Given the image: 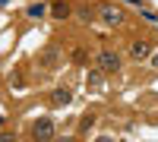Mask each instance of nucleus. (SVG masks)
<instances>
[{
  "instance_id": "1",
  "label": "nucleus",
  "mask_w": 158,
  "mask_h": 142,
  "mask_svg": "<svg viewBox=\"0 0 158 142\" xmlns=\"http://www.w3.org/2000/svg\"><path fill=\"white\" fill-rule=\"evenodd\" d=\"M95 60H98V70L101 73H117V70H120V54H117L114 47H101Z\"/></svg>"
},
{
  "instance_id": "2",
  "label": "nucleus",
  "mask_w": 158,
  "mask_h": 142,
  "mask_svg": "<svg viewBox=\"0 0 158 142\" xmlns=\"http://www.w3.org/2000/svg\"><path fill=\"white\" fill-rule=\"evenodd\" d=\"M98 19L104 25H111V29H117V25H123V10L114 6V3H101L98 6Z\"/></svg>"
},
{
  "instance_id": "3",
  "label": "nucleus",
  "mask_w": 158,
  "mask_h": 142,
  "mask_svg": "<svg viewBox=\"0 0 158 142\" xmlns=\"http://www.w3.org/2000/svg\"><path fill=\"white\" fill-rule=\"evenodd\" d=\"M32 136H35V142H54V120L51 117H38L32 123Z\"/></svg>"
},
{
  "instance_id": "4",
  "label": "nucleus",
  "mask_w": 158,
  "mask_h": 142,
  "mask_svg": "<svg viewBox=\"0 0 158 142\" xmlns=\"http://www.w3.org/2000/svg\"><path fill=\"white\" fill-rule=\"evenodd\" d=\"M152 57V44L146 41V38H142V41H133V44H130V60H149Z\"/></svg>"
},
{
  "instance_id": "5",
  "label": "nucleus",
  "mask_w": 158,
  "mask_h": 142,
  "mask_svg": "<svg viewBox=\"0 0 158 142\" xmlns=\"http://www.w3.org/2000/svg\"><path fill=\"white\" fill-rule=\"evenodd\" d=\"M57 57H60V51H57L54 44H48V47L41 51V57H38V63H41V67H57Z\"/></svg>"
},
{
  "instance_id": "6",
  "label": "nucleus",
  "mask_w": 158,
  "mask_h": 142,
  "mask_svg": "<svg viewBox=\"0 0 158 142\" xmlns=\"http://www.w3.org/2000/svg\"><path fill=\"white\" fill-rule=\"evenodd\" d=\"M73 101V95H70V88H54V95H51V104H57V108H63V104H70Z\"/></svg>"
},
{
  "instance_id": "7",
  "label": "nucleus",
  "mask_w": 158,
  "mask_h": 142,
  "mask_svg": "<svg viewBox=\"0 0 158 142\" xmlns=\"http://www.w3.org/2000/svg\"><path fill=\"white\" fill-rule=\"evenodd\" d=\"M51 16H54V19H67L70 16V3H63V0L54 3V6H51Z\"/></svg>"
},
{
  "instance_id": "8",
  "label": "nucleus",
  "mask_w": 158,
  "mask_h": 142,
  "mask_svg": "<svg viewBox=\"0 0 158 142\" xmlns=\"http://www.w3.org/2000/svg\"><path fill=\"white\" fill-rule=\"evenodd\" d=\"M95 16H98V13L89 10V6H79V10H76V19H79V22H92Z\"/></svg>"
},
{
  "instance_id": "9",
  "label": "nucleus",
  "mask_w": 158,
  "mask_h": 142,
  "mask_svg": "<svg viewBox=\"0 0 158 142\" xmlns=\"http://www.w3.org/2000/svg\"><path fill=\"white\" fill-rule=\"evenodd\" d=\"M44 13H48V6H44V3H32V6H29V16H32V19H41Z\"/></svg>"
},
{
  "instance_id": "10",
  "label": "nucleus",
  "mask_w": 158,
  "mask_h": 142,
  "mask_svg": "<svg viewBox=\"0 0 158 142\" xmlns=\"http://www.w3.org/2000/svg\"><path fill=\"white\" fill-rule=\"evenodd\" d=\"M92 123H95V117H92V114H85L82 123H79V126H82V133H89V126H92Z\"/></svg>"
},
{
  "instance_id": "11",
  "label": "nucleus",
  "mask_w": 158,
  "mask_h": 142,
  "mask_svg": "<svg viewBox=\"0 0 158 142\" xmlns=\"http://www.w3.org/2000/svg\"><path fill=\"white\" fill-rule=\"evenodd\" d=\"M98 73H101V70H98ZM98 73H92V76H89V85H92V88H98V85H101V76H98Z\"/></svg>"
},
{
  "instance_id": "12",
  "label": "nucleus",
  "mask_w": 158,
  "mask_h": 142,
  "mask_svg": "<svg viewBox=\"0 0 158 142\" xmlns=\"http://www.w3.org/2000/svg\"><path fill=\"white\" fill-rule=\"evenodd\" d=\"M73 60H76V63H82V60H85V51H82V47H76V51H73Z\"/></svg>"
},
{
  "instance_id": "13",
  "label": "nucleus",
  "mask_w": 158,
  "mask_h": 142,
  "mask_svg": "<svg viewBox=\"0 0 158 142\" xmlns=\"http://www.w3.org/2000/svg\"><path fill=\"white\" fill-rule=\"evenodd\" d=\"M0 142H19L16 133H0Z\"/></svg>"
},
{
  "instance_id": "14",
  "label": "nucleus",
  "mask_w": 158,
  "mask_h": 142,
  "mask_svg": "<svg viewBox=\"0 0 158 142\" xmlns=\"http://www.w3.org/2000/svg\"><path fill=\"white\" fill-rule=\"evenodd\" d=\"M152 67L158 70V51H155V54H152Z\"/></svg>"
},
{
  "instance_id": "15",
  "label": "nucleus",
  "mask_w": 158,
  "mask_h": 142,
  "mask_svg": "<svg viewBox=\"0 0 158 142\" xmlns=\"http://www.w3.org/2000/svg\"><path fill=\"white\" fill-rule=\"evenodd\" d=\"M54 142H76L73 136H63V139H54Z\"/></svg>"
}]
</instances>
